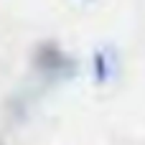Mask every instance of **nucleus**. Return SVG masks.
<instances>
[{
	"mask_svg": "<svg viewBox=\"0 0 145 145\" xmlns=\"http://www.w3.org/2000/svg\"><path fill=\"white\" fill-rule=\"evenodd\" d=\"M94 76L97 82H107V56L102 51L94 54Z\"/></svg>",
	"mask_w": 145,
	"mask_h": 145,
	"instance_id": "nucleus-1",
	"label": "nucleus"
}]
</instances>
